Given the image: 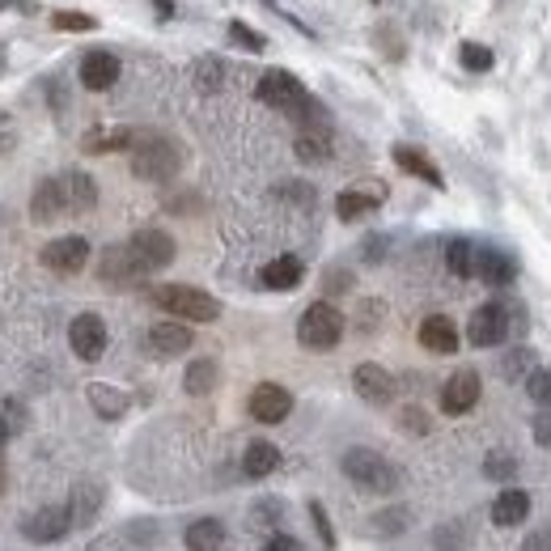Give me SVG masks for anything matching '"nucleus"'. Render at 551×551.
I'll use <instances>...</instances> for the list:
<instances>
[{
    "label": "nucleus",
    "mask_w": 551,
    "mask_h": 551,
    "mask_svg": "<svg viewBox=\"0 0 551 551\" xmlns=\"http://www.w3.org/2000/svg\"><path fill=\"white\" fill-rule=\"evenodd\" d=\"M395 166L407 170V174H416V179H424L429 187H446V183H441V170L420 149H412V145H395Z\"/></svg>",
    "instance_id": "5701e85b"
},
{
    "label": "nucleus",
    "mask_w": 551,
    "mask_h": 551,
    "mask_svg": "<svg viewBox=\"0 0 551 551\" xmlns=\"http://www.w3.org/2000/svg\"><path fill=\"white\" fill-rule=\"evenodd\" d=\"M51 26L56 30H94L98 22L90 13H73V9H60V13H51Z\"/></svg>",
    "instance_id": "c9c22d12"
},
{
    "label": "nucleus",
    "mask_w": 551,
    "mask_h": 551,
    "mask_svg": "<svg viewBox=\"0 0 551 551\" xmlns=\"http://www.w3.org/2000/svg\"><path fill=\"white\" fill-rule=\"evenodd\" d=\"M492 64H496L492 47H484V43H462V68H467V73H488Z\"/></svg>",
    "instance_id": "72a5a7b5"
},
{
    "label": "nucleus",
    "mask_w": 551,
    "mask_h": 551,
    "mask_svg": "<svg viewBox=\"0 0 551 551\" xmlns=\"http://www.w3.org/2000/svg\"><path fill=\"white\" fill-rule=\"evenodd\" d=\"M5 484H9V471H5V462H0V496H5Z\"/></svg>",
    "instance_id": "3c124183"
},
{
    "label": "nucleus",
    "mask_w": 551,
    "mask_h": 551,
    "mask_svg": "<svg viewBox=\"0 0 551 551\" xmlns=\"http://www.w3.org/2000/svg\"><path fill=\"white\" fill-rule=\"evenodd\" d=\"M128 251L136 259L140 272H157L166 268V263H174V238L166 234V229H136V234L128 238Z\"/></svg>",
    "instance_id": "423d86ee"
},
{
    "label": "nucleus",
    "mask_w": 551,
    "mask_h": 551,
    "mask_svg": "<svg viewBox=\"0 0 551 551\" xmlns=\"http://www.w3.org/2000/svg\"><path fill=\"white\" fill-rule=\"evenodd\" d=\"M229 39H234L242 51H263V47H268V39H263L259 30H251L246 22H229Z\"/></svg>",
    "instance_id": "f704fd0d"
},
{
    "label": "nucleus",
    "mask_w": 551,
    "mask_h": 551,
    "mask_svg": "<svg viewBox=\"0 0 551 551\" xmlns=\"http://www.w3.org/2000/svg\"><path fill=\"white\" fill-rule=\"evenodd\" d=\"M310 518H314V526H318V539H323L327 547H335V530H331V522H327V509L323 505H310Z\"/></svg>",
    "instance_id": "ea45409f"
},
{
    "label": "nucleus",
    "mask_w": 551,
    "mask_h": 551,
    "mask_svg": "<svg viewBox=\"0 0 551 551\" xmlns=\"http://www.w3.org/2000/svg\"><path fill=\"white\" fill-rule=\"evenodd\" d=\"M183 170V145L157 132H140L132 145V174L145 183H170Z\"/></svg>",
    "instance_id": "f257e3e1"
},
{
    "label": "nucleus",
    "mask_w": 551,
    "mask_h": 551,
    "mask_svg": "<svg viewBox=\"0 0 551 551\" xmlns=\"http://www.w3.org/2000/svg\"><path fill=\"white\" fill-rule=\"evenodd\" d=\"M280 195H284V200H297V204H314V195H310L306 183H289V187H280Z\"/></svg>",
    "instance_id": "79ce46f5"
},
{
    "label": "nucleus",
    "mask_w": 551,
    "mask_h": 551,
    "mask_svg": "<svg viewBox=\"0 0 551 551\" xmlns=\"http://www.w3.org/2000/svg\"><path fill=\"white\" fill-rule=\"evenodd\" d=\"M420 344L429 348V352H437V357H454V352H458V327H454V318L429 314V318L420 323Z\"/></svg>",
    "instance_id": "f3484780"
},
{
    "label": "nucleus",
    "mask_w": 551,
    "mask_h": 551,
    "mask_svg": "<svg viewBox=\"0 0 551 551\" xmlns=\"http://www.w3.org/2000/svg\"><path fill=\"white\" fill-rule=\"evenodd\" d=\"M475 276L484 280L488 289H509L513 276H518V263H513V255H505V251H479Z\"/></svg>",
    "instance_id": "a211bd4d"
},
{
    "label": "nucleus",
    "mask_w": 551,
    "mask_h": 551,
    "mask_svg": "<svg viewBox=\"0 0 551 551\" xmlns=\"http://www.w3.org/2000/svg\"><path fill=\"white\" fill-rule=\"evenodd\" d=\"M382 204V195L378 191H361V187H352V191H340V200H335V212H340V221H361L369 217L373 208Z\"/></svg>",
    "instance_id": "a878e982"
},
{
    "label": "nucleus",
    "mask_w": 551,
    "mask_h": 551,
    "mask_svg": "<svg viewBox=\"0 0 551 551\" xmlns=\"http://www.w3.org/2000/svg\"><path fill=\"white\" fill-rule=\"evenodd\" d=\"M43 263L51 272L60 276H77L85 263H90V242H85L81 234H68V238H56L43 246Z\"/></svg>",
    "instance_id": "6e6552de"
},
{
    "label": "nucleus",
    "mask_w": 551,
    "mask_h": 551,
    "mask_svg": "<svg viewBox=\"0 0 551 551\" xmlns=\"http://www.w3.org/2000/svg\"><path fill=\"white\" fill-rule=\"evenodd\" d=\"M85 395H90L94 412H98L102 420H119L123 412H128V395H123V390H115V386H106V382H94L90 390H85Z\"/></svg>",
    "instance_id": "bb28decb"
},
{
    "label": "nucleus",
    "mask_w": 551,
    "mask_h": 551,
    "mask_svg": "<svg viewBox=\"0 0 551 551\" xmlns=\"http://www.w3.org/2000/svg\"><path fill=\"white\" fill-rule=\"evenodd\" d=\"M280 467V450L272 446V441H251L242 454V471L251 475V479H263V475H272Z\"/></svg>",
    "instance_id": "b1692460"
},
{
    "label": "nucleus",
    "mask_w": 551,
    "mask_h": 551,
    "mask_svg": "<svg viewBox=\"0 0 551 551\" xmlns=\"http://www.w3.org/2000/svg\"><path fill=\"white\" fill-rule=\"evenodd\" d=\"M145 348L153 352V357H183V352L191 348V327L187 323H157L145 335Z\"/></svg>",
    "instance_id": "2eb2a0df"
},
{
    "label": "nucleus",
    "mask_w": 551,
    "mask_h": 551,
    "mask_svg": "<svg viewBox=\"0 0 551 551\" xmlns=\"http://www.w3.org/2000/svg\"><path fill=\"white\" fill-rule=\"evenodd\" d=\"M526 390H530V399H535V403L551 407V369H535V373H530Z\"/></svg>",
    "instance_id": "e433bc0d"
},
{
    "label": "nucleus",
    "mask_w": 551,
    "mask_h": 551,
    "mask_svg": "<svg viewBox=\"0 0 551 551\" xmlns=\"http://www.w3.org/2000/svg\"><path fill=\"white\" fill-rule=\"evenodd\" d=\"M140 132H128V128H111V132H90L81 140L85 153H111V149H132Z\"/></svg>",
    "instance_id": "7c9ffc66"
},
{
    "label": "nucleus",
    "mask_w": 551,
    "mask_h": 551,
    "mask_svg": "<svg viewBox=\"0 0 551 551\" xmlns=\"http://www.w3.org/2000/svg\"><path fill=\"white\" fill-rule=\"evenodd\" d=\"M119 81V60H115V51H90V56L81 60V85L85 90H111V85Z\"/></svg>",
    "instance_id": "dca6fc26"
},
{
    "label": "nucleus",
    "mask_w": 551,
    "mask_h": 551,
    "mask_svg": "<svg viewBox=\"0 0 551 551\" xmlns=\"http://www.w3.org/2000/svg\"><path fill=\"white\" fill-rule=\"evenodd\" d=\"M530 433H535L539 446H547V450H551V407L535 416V424H530Z\"/></svg>",
    "instance_id": "a19ab883"
},
{
    "label": "nucleus",
    "mask_w": 551,
    "mask_h": 551,
    "mask_svg": "<svg viewBox=\"0 0 551 551\" xmlns=\"http://www.w3.org/2000/svg\"><path fill=\"white\" fill-rule=\"evenodd\" d=\"M153 301L183 323H217L221 318V301L195 284H162V289H153Z\"/></svg>",
    "instance_id": "f03ea898"
},
{
    "label": "nucleus",
    "mask_w": 551,
    "mask_h": 551,
    "mask_svg": "<svg viewBox=\"0 0 551 551\" xmlns=\"http://www.w3.org/2000/svg\"><path fill=\"white\" fill-rule=\"evenodd\" d=\"M68 344H73L81 361H98L106 352V323L98 314H77L73 327H68Z\"/></svg>",
    "instance_id": "9b49d317"
},
{
    "label": "nucleus",
    "mask_w": 551,
    "mask_h": 551,
    "mask_svg": "<svg viewBox=\"0 0 551 551\" xmlns=\"http://www.w3.org/2000/svg\"><path fill=\"white\" fill-rule=\"evenodd\" d=\"M5 5H13V0H0V9H5Z\"/></svg>",
    "instance_id": "603ef678"
},
{
    "label": "nucleus",
    "mask_w": 551,
    "mask_h": 551,
    "mask_svg": "<svg viewBox=\"0 0 551 551\" xmlns=\"http://www.w3.org/2000/svg\"><path fill=\"white\" fill-rule=\"evenodd\" d=\"M526 518H530V492H522V488H505V492L492 501V522L501 526V530L522 526Z\"/></svg>",
    "instance_id": "aec40b11"
},
{
    "label": "nucleus",
    "mask_w": 551,
    "mask_h": 551,
    "mask_svg": "<svg viewBox=\"0 0 551 551\" xmlns=\"http://www.w3.org/2000/svg\"><path fill=\"white\" fill-rule=\"evenodd\" d=\"M255 98L289 115L293 106H297L301 98H306V85H301L293 73H284V68H272V73H263V77H259V85H255Z\"/></svg>",
    "instance_id": "0eeeda50"
},
{
    "label": "nucleus",
    "mask_w": 551,
    "mask_h": 551,
    "mask_svg": "<svg viewBox=\"0 0 551 551\" xmlns=\"http://www.w3.org/2000/svg\"><path fill=\"white\" fill-rule=\"evenodd\" d=\"M73 530V509L68 505H43L34 518H26V539L30 543H60Z\"/></svg>",
    "instance_id": "9d476101"
},
{
    "label": "nucleus",
    "mask_w": 551,
    "mask_h": 551,
    "mask_svg": "<svg viewBox=\"0 0 551 551\" xmlns=\"http://www.w3.org/2000/svg\"><path fill=\"white\" fill-rule=\"evenodd\" d=\"M399 420H403V429H407V433H416V437H424V433L433 429L429 416H424L420 407H403V416H399Z\"/></svg>",
    "instance_id": "58836bf2"
},
{
    "label": "nucleus",
    "mask_w": 551,
    "mask_h": 551,
    "mask_svg": "<svg viewBox=\"0 0 551 551\" xmlns=\"http://www.w3.org/2000/svg\"><path fill=\"white\" fill-rule=\"evenodd\" d=\"M479 373L475 369H458L446 378V386H441V412L446 416H467L471 407L479 403Z\"/></svg>",
    "instance_id": "1a4fd4ad"
},
{
    "label": "nucleus",
    "mask_w": 551,
    "mask_h": 551,
    "mask_svg": "<svg viewBox=\"0 0 551 551\" xmlns=\"http://www.w3.org/2000/svg\"><path fill=\"white\" fill-rule=\"evenodd\" d=\"M509 310H505V301H484L475 314H471V323H467V340L475 348H501L509 340Z\"/></svg>",
    "instance_id": "39448f33"
},
{
    "label": "nucleus",
    "mask_w": 551,
    "mask_h": 551,
    "mask_svg": "<svg viewBox=\"0 0 551 551\" xmlns=\"http://www.w3.org/2000/svg\"><path fill=\"white\" fill-rule=\"evenodd\" d=\"M301 276H306V268H301V259H297V255H280V259H272L268 268L259 272L263 289H276V293H289V289H297Z\"/></svg>",
    "instance_id": "412c9836"
},
{
    "label": "nucleus",
    "mask_w": 551,
    "mask_h": 551,
    "mask_svg": "<svg viewBox=\"0 0 551 551\" xmlns=\"http://www.w3.org/2000/svg\"><path fill=\"white\" fill-rule=\"evenodd\" d=\"M9 145H13V132H9V123H5V119H0V153H5Z\"/></svg>",
    "instance_id": "de8ad7c7"
},
{
    "label": "nucleus",
    "mask_w": 551,
    "mask_h": 551,
    "mask_svg": "<svg viewBox=\"0 0 551 551\" xmlns=\"http://www.w3.org/2000/svg\"><path fill=\"white\" fill-rule=\"evenodd\" d=\"M9 437H13V424H9L5 416H0V450H5V446H9Z\"/></svg>",
    "instance_id": "09e8293b"
},
{
    "label": "nucleus",
    "mask_w": 551,
    "mask_h": 551,
    "mask_svg": "<svg viewBox=\"0 0 551 551\" xmlns=\"http://www.w3.org/2000/svg\"><path fill=\"white\" fill-rule=\"evenodd\" d=\"M187 547L191 551H221L225 547V526L217 518H200L187 526Z\"/></svg>",
    "instance_id": "c85d7f7f"
},
{
    "label": "nucleus",
    "mask_w": 551,
    "mask_h": 551,
    "mask_svg": "<svg viewBox=\"0 0 551 551\" xmlns=\"http://www.w3.org/2000/svg\"><path fill=\"white\" fill-rule=\"evenodd\" d=\"M501 373H505L509 382L530 378V373H535V352H530V348H513V352H505V365H501Z\"/></svg>",
    "instance_id": "473e14b6"
},
{
    "label": "nucleus",
    "mask_w": 551,
    "mask_h": 551,
    "mask_svg": "<svg viewBox=\"0 0 551 551\" xmlns=\"http://www.w3.org/2000/svg\"><path fill=\"white\" fill-rule=\"evenodd\" d=\"M348 289V276L344 272H327V293H344Z\"/></svg>",
    "instance_id": "49530a36"
},
{
    "label": "nucleus",
    "mask_w": 551,
    "mask_h": 551,
    "mask_svg": "<svg viewBox=\"0 0 551 551\" xmlns=\"http://www.w3.org/2000/svg\"><path fill=\"white\" fill-rule=\"evenodd\" d=\"M153 9L162 17H174V0H153Z\"/></svg>",
    "instance_id": "8fccbe9b"
},
{
    "label": "nucleus",
    "mask_w": 551,
    "mask_h": 551,
    "mask_svg": "<svg viewBox=\"0 0 551 551\" xmlns=\"http://www.w3.org/2000/svg\"><path fill=\"white\" fill-rule=\"evenodd\" d=\"M68 212V195H64V179H43L30 195V217L39 225H51L60 221Z\"/></svg>",
    "instance_id": "ddd939ff"
},
{
    "label": "nucleus",
    "mask_w": 551,
    "mask_h": 551,
    "mask_svg": "<svg viewBox=\"0 0 551 551\" xmlns=\"http://www.w3.org/2000/svg\"><path fill=\"white\" fill-rule=\"evenodd\" d=\"M352 386H357V395L373 407H386L390 399H395V378L382 369V365H357V373H352Z\"/></svg>",
    "instance_id": "4468645a"
},
{
    "label": "nucleus",
    "mask_w": 551,
    "mask_h": 551,
    "mask_svg": "<svg viewBox=\"0 0 551 551\" xmlns=\"http://www.w3.org/2000/svg\"><path fill=\"white\" fill-rule=\"evenodd\" d=\"M217 382H221V369H217V361H208V357L191 361L187 373H183L187 395H212V390H217Z\"/></svg>",
    "instance_id": "cd10ccee"
},
{
    "label": "nucleus",
    "mask_w": 551,
    "mask_h": 551,
    "mask_svg": "<svg viewBox=\"0 0 551 551\" xmlns=\"http://www.w3.org/2000/svg\"><path fill=\"white\" fill-rule=\"evenodd\" d=\"M344 475L352 479L357 488L365 492H378V496H390V492H399V471H395V462H386L378 450H365V446H352L344 454Z\"/></svg>",
    "instance_id": "7ed1b4c3"
},
{
    "label": "nucleus",
    "mask_w": 551,
    "mask_h": 551,
    "mask_svg": "<svg viewBox=\"0 0 551 551\" xmlns=\"http://www.w3.org/2000/svg\"><path fill=\"white\" fill-rule=\"evenodd\" d=\"M251 416L259 420V424H280L284 416L293 412V395L284 386H276V382H259L255 390H251Z\"/></svg>",
    "instance_id": "f8f14e48"
},
{
    "label": "nucleus",
    "mask_w": 551,
    "mask_h": 551,
    "mask_svg": "<svg viewBox=\"0 0 551 551\" xmlns=\"http://www.w3.org/2000/svg\"><path fill=\"white\" fill-rule=\"evenodd\" d=\"M297 340L310 352H331L344 340V314L331 306V301H314L306 306V314L297 318Z\"/></svg>",
    "instance_id": "20e7f679"
},
{
    "label": "nucleus",
    "mask_w": 551,
    "mask_h": 551,
    "mask_svg": "<svg viewBox=\"0 0 551 551\" xmlns=\"http://www.w3.org/2000/svg\"><path fill=\"white\" fill-rule=\"evenodd\" d=\"M484 475H488V479H513V475H518V462H513L509 454H488Z\"/></svg>",
    "instance_id": "4c0bfd02"
},
{
    "label": "nucleus",
    "mask_w": 551,
    "mask_h": 551,
    "mask_svg": "<svg viewBox=\"0 0 551 551\" xmlns=\"http://www.w3.org/2000/svg\"><path fill=\"white\" fill-rule=\"evenodd\" d=\"M98 276H102L106 284H128V280H140L145 272L136 268V259H132L128 246H106L102 263H98Z\"/></svg>",
    "instance_id": "6ab92c4d"
},
{
    "label": "nucleus",
    "mask_w": 551,
    "mask_h": 551,
    "mask_svg": "<svg viewBox=\"0 0 551 551\" xmlns=\"http://www.w3.org/2000/svg\"><path fill=\"white\" fill-rule=\"evenodd\" d=\"M373 526H407V513L403 509H390V513H378V518H373Z\"/></svg>",
    "instance_id": "c03bdc74"
},
{
    "label": "nucleus",
    "mask_w": 551,
    "mask_h": 551,
    "mask_svg": "<svg viewBox=\"0 0 551 551\" xmlns=\"http://www.w3.org/2000/svg\"><path fill=\"white\" fill-rule=\"evenodd\" d=\"M475 259H479V251H475L467 238H454V242L446 246V263H450L454 276H475Z\"/></svg>",
    "instance_id": "2f4dec72"
},
{
    "label": "nucleus",
    "mask_w": 551,
    "mask_h": 551,
    "mask_svg": "<svg viewBox=\"0 0 551 551\" xmlns=\"http://www.w3.org/2000/svg\"><path fill=\"white\" fill-rule=\"evenodd\" d=\"M64 195H68V212H90L98 204V187L90 174H81V170L64 174Z\"/></svg>",
    "instance_id": "393cba45"
},
{
    "label": "nucleus",
    "mask_w": 551,
    "mask_h": 551,
    "mask_svg": "<svg viewBox=\"0 0 551 551\" xmlns=\"http://www.w3.org/2000/svg\"><path fill=\"white\" fill-rule=\"evenodd\" d=\"M522 551H551V530H535V535H526Z\"/></svg>",
    "instance_id": "37998d69"
},
{
    "label": "nucleus",
    "mask_w": 551,
    "mask_h": 551,
    "mask_svg": "<svg viewBox=\"0 0 551 551\" xmlns=\"http://www.w3.org/2000/svg\"><path fill=\"white\" fill-rule=\"evenodd\" d=\"M293 153L301 157V162H310V166L327 162V157H331V128H301L297 140H293Z\"/></svg>",
    "instance_id": "4be33fe9"
},
{
    "label": "nucleus",
    "mask_w": 551,
    "mask_h": 551,
    "mask_svg": "<svg viewBox=\"0 0 551 551\" xmlns=\"http://www.w3.org/2000/svg\"><path fill=\"white\" fill-rule=\"evenodd\" d=\"M191 81H195V90H200V94H217L221 85H225V60L200 56V60H195V68H191Z\"/></svg>",
    "instance_id": "c756f323"
},
{
    "label": "nucleus",
    "mask_w": 551,
    "mask_h": 551,
    "mask_svg": "<svg viewBox=\"0 0 551 551\" xmlns=\"http://www.w3.org/2000/svg\"><path fill=\"white\" fill-rule=\"evenodd\" d=\"M263 551H301V543H297L293 535H272Z\"/></svg>",
    "instance_id": "a18cd8bd"
}]
</instances>
